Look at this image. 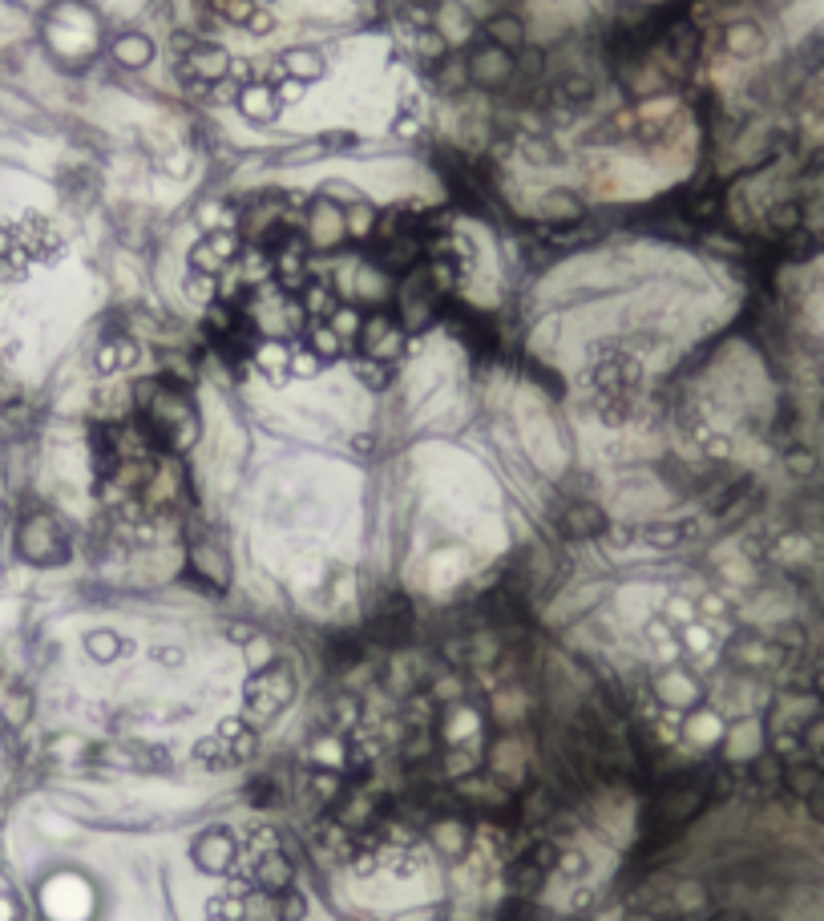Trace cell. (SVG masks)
<instances>
[{"label":"cell","instance_id":"cell-1","mask_svg":"<svg viewBox=\"0 0 824 921\" xmlns=\"http://www.w3.org/2000/svg\"><path fill=\"white\" fill-rule=\"evenodd\" d=\"M17 554L33 566H61L69 558V538L61 530V522L49 514V509H37L29 514L17 530Z\"/></svg>","mask_w":824,"mask_h":921},{"label":"cell","instance_id":"cell-2","mask_svg":"<svg viewBox=\"0 0 824 921\" xmlns=\"http://www.w3.org/2000/svg\"><path fill=\"white\" fill-rule=\"evenodd\" d=\"M356 344H360V352H364V360H396L400 352H404V328L388 316V312H376V316H368L364 324H360V332H356Z\"/></svg>","mask_w":824,"mask_h":921},{"label":"cell","instance_id":"cell-3","mask_svg":"<svg viewBox=\"0 0 824 921\" xmlns=\"http://www.w3.org/2000/svg\"><path fill=\"white\" fill-rule=\"evenodd\" d=\"M513 73H518V61H513V53H505V49H497V45H489V41L469 57V81H473L477 89H501V85H509Z\"/></svg>","mask_w":824,"mask_h":921},{"label":"cell","instance_id":"cell-4","mask_svg":"<svg viewBox=\"0 0 824 921\" xmlns=\"http://www.w3.org/2000/svg\"><path fill=\"white\" fill-rule=\"evenodd\" d=\"M182 73H190V77H198V81H206V85H215V81H223V77L231 73V57H227L219 45L194 41V45L186 49Z\"/></svg>","mask_w":824,"mask_h":921},{"label":"cell","instance_id":"cell-5","mask_svg":"<svg viewBox=\"0 0 824 921\" xmlns=\"http://www.w3.org/2000/svg\"><path fill=\"white\" fill-rule=\"evenodd\" d=\"M235 251H239V243H235L231 231H211V235H206V239L194 247L190 263H194V271H202V275H219V271L235 259Z\"/></svg>","mask_w":824,"mask_h":921},{"label":"cell","instance_id":"cell-6","mask_svg":"<svg viewBox=\"0 0 824 921\" xmlns=\"http://www.w3.org/2000/svg\"><path fill=\"white\" fill-rule=\"evenodd\" d=\"M663 45H667L671 61H679V65H691V61L699 57V49H703V29H699L695 21H675V25H667V33H663Z\"/></svg>","mask_w":824,"mask_h":921},{"label":"cell","instance_id":"cell-7","mask_svg":"<svg viewBox=\"0 0 824 921\" xmlns=\"http://www.w3.org/2000/svg\"><path fill=\"white\" fill-rule=\"evenodd\" d=\"M279 69H283V77H295L303 85H312V81H320L328 73V61H324L320 49H287L279 57Z\"/></svg>","mask_w":824,"mask_h":921},{"label":"cell","instance_id":"cell-8","mask_svg":"<svg viewBox=\"0 0 824 921\" xmlns=\"http://www.w3.org/2000/svg\"><path fill=\"white\" fill-rule=\"evenodd\" d=\"M235 106H239V110H243V118H251V122H271V118L279 114L275 89H271L267 81H251V85H243Z\"/></svg>","mask_w":824,"mask_h":921},{"label":"cell","instance_id":"cell-9","mask_svg":"<svg viewBox=\"0 0 824 921\" xmlns=\"http://www.w3.org/2000/svg\"><path fill=\"white\" fill-rule=\"evenodd\" d=\"M485 41L497 45V49H505V53H518V49L526 45V25H522V17H513V13L489 17V21H485Z\"/></svg>","mask_w":824,"mask_h":921},{"label":"cell","instance_id":"cell-10","mask_svg":"<svg viewBox=\"0 0 824 921\" xmlns=\"http://www.w3.org/2000/svg\"><path fill=\"white\" fill-rule=\"evenodd\" d=\"M724 49H728L732 57H740V61L760 57V53H764V29H760L756 21H736V25L724 29Z\"/></svg>","mask_w":824,"mask_h":921},{"label":"cell","instance_id":"cell-11","mask_svg":"<svg viewBox=\"0 0 824 921\" xmlns=\"http://www.w3.org/2000/svg\"><path fill=\"white\" fill-rule=\"evenodd\" d=\"M562 530H566L570 538H594V534L606 530V514H602L598 505L574 501V505L566 509V518H562Z\"/></svg>","mask_w":824,"mask_h":921},{"label":"cell","instance_id":"cell-12","mask_svg":"<svg viewBox=\"0 0 824 921\" xmlns=\"http://www.w3.org/2000/svg\"><path fill=\"white\" fill-rule=\"evenodd\" d=\"M114 57H118V65H126V69H146V65L154 61V41H150L146 33H122V37L114 41Z\"/></svg>","mask_w":824,"mask_h":921},{"label":"cell","instance_id":"cell-13","mask_svg":"<svg viewBox=\"0 0 824 921\" xmlns=\"http://www.w3.org/2000/svg\"><path fill=\"white\" fill-rule=\"evenodd\" d=\"M550 93H554L558 106H566V110H586L590 101H594V85L582 73H566L562 81H554Z\"/></svg>","mask_w":824,"mask_h":921},{"label":"cell","instance_id":"cell-14","mask_svg":"<svg viewBox=\"0 0 824 921\" xmlns=\"http://www.w3.org/2000/svg\"><path fill=\"white\" fill-rule=\"evenodd\" d=\"M542 219H550V223H574L578 215H582V207H578V198L574 194H566V190H550L546 198H542Z\"/></svg>","mask_w":824,"mask_h":921},{"label":"cell","instance_id":"cell-15","mask_svg":"<svg viewBox=\"0 0 824 921\" xmlns=\"http://www.w3.org/2000/svg\"><path fill=\"white\" fill-rule=\"evenodd\" d=\"M190 562L202 578H211V582H227V558L219 554V546H190Z\"/></svg>","mask_w":824,"mask_h":921},{"label":"cell","instance_id":"cell-16","mask_svg":"<svg viewBox=\"0 0 824 921\" xmlns=\"http://www.w3.org/2000/svg\"><path fill=\"white\" fill-rule=\"evenodd\" d=\"M138 360V348H134V340H110L106 348L97 352V368L101 372H118V368H130Z\"/></svg>","mask_w":824,"mask_h":921},{"label":"cell","instance_id":"cell-17","mask_svg":"<svg viewBox=\"0 0 824 921\" xmlns=\"http://www.w3.org/2000/svg\"><path fill=\"white\" fill-rule=\"evenodd\" d=\"M255 0H211V13H219V21H231V25H243L255 17Z\"/></svg>","mask_w":824,"mask_h":921},{"label":"cell","instance_id":"cell-18","mask_svg":"<svg viewBox=\"0 0 824 921\" xmlns=\"http://www.w3.org/2000/svg\"><path fill=\"white\" fill-rule=\"evenodd\" d=\"M800 223H804V207H800V202H780V207L768 211V227H772L776 235H788V231H796Z\"/></svg>","mask_w":824,"mask_h":921},{"label":"cell","instance_id":"cell-19","mask_svg":"<svg viewBox=\"0 0 824 921\" xmlns=\"http://www.w3.org/2000/svg\"><path fill=\"white\" fill-rule=\"evenodd\" d=\"M376 223H380V215L368 207V202H352V211H348V235H372L376 231Z\"/></svg>","mask_w":824,"mask_h":921},{"label":"cell","instance_id":"cell-20","mask_svg":"<svg viewBox=\"0 0 824 921\" xmlns=\"http://www.w3.org/2000/svg\"><path fill=\"white\" fill-rule=\"evenodd\" d=\"M275 101H279V106H299V101H303V81H295V77H283V69H275Z\"/></svg>","mask_w":824,"mask_h":921},{"label":"cell","instance_id":"cell-21","mask_svg":"<svg viewBox=\"0 0 824 921\" xmlns=\"http://www.w3.org/2000/svg\"><path fill=\"white\" fill-rule=\"evenodd\" d=\"M643 538L651 546H679L683 538H691V526H647Z\"/></svg>","mask_w":824,"mask_h":921},{"label":"cell","instance_id":"cell-22","mask_svg":"<svg viewBox=\"0 0 824 921\" xmlns=\"http://www.w3.org/2000/svg\"><path fill=\"white\" fill-rule=\"evenodd\" d=\"M719 202H724V198H719V190H707V194H691V198H687V211L707 219V215H715V211H719Z\"/></svg>","mask_w":824,"mask_h":921},{"label":"cell","instance_id":"cell-23","mask_svg":"<svg viewBox=\"0 0 824 921\" xmlns=\"http://www.w3.org/2000/svg\"><path fill=\"white\" fill-rule=\"evenodd\" d=\"M275 29V17L267 13V9H255V17L247 21V33H255V37H267Z\"/></svg>","mask_w":824,"mask_h":921},{"label":"cell","instance_id":"cell-24","mask_svg":"<svg viewBox=\"0 0 824 921\" xmlns=\"http://www.w3.org/2000/svg\"><path fill=\"white\" fill-rule=\"evenodd\" d=\"M0 921H13V905L5 897H0Z\"/></svg>","mask_w":824,"mask_h":921},{"label":"cell","instance_id":"cell-25","mask_svg":"<svg viewBox=\"0 0 824 921\" xmlns=\"http://www.w3.org/2000/svg\"><path fill=\"white\" fill-rule=\"evenodd\" d=\"M816 695H824V671L816 675Z\"/></svg>","mask_w":824,"mask_h":921},{"label":"cell","instance_id":"cell-26","mask_svg":"<svg viewBox=\"0 0 824 921\" xmlns=\"http://www.w3.org/2000/svg\"><path fill=\"white\" fill-rule=\"evenodd\" d=\"M816 81H820V85H824V65H820V69H816Z\"/></svg>","mask_w":824,"mask_h":921}]
</instances>
